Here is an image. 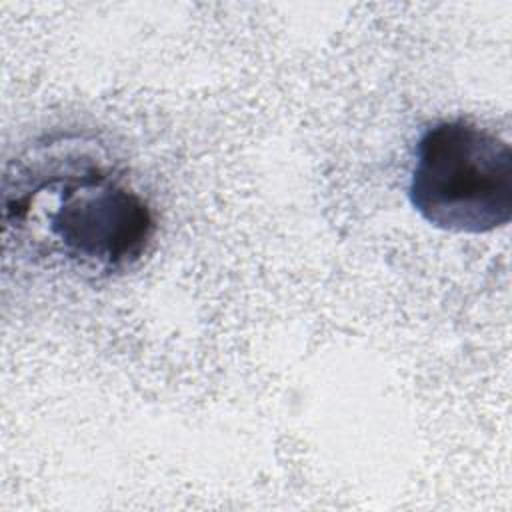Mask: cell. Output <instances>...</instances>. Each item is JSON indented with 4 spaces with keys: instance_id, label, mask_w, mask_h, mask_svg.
I'll return each instance as SVG.
<instances>
[{
    "instance_id": "1",
    "label": "cell",
    "mask_w": 512,
    "mask_h": 512,
    "mask_svg": "<svg viewBox=\"0 0 512 512\" xmlns=\"http://www.w3.org/2000/svg\"><path fill=\"white\" fill-rule=\"evenodd\" d=\"M4 220L48 254L92 276L120 272L144 254L154 220L140 194L86 158L38 166L6 190Z\"/></svg>"
},
{
    "instance_id": "2",
    "label": "cell",
    "mask_w": 512,
    "mask_h": 512,
    "mask_svg": "<svg viewBox=\"0 0 512 512\" xmlns=\"http://www.w3.org/2000/svg\"><path fill=\"white\" fill-rule=\"evenodd\" d=\"M408 196L414 210L446 232L484 234L512 218V152L466 120L430 126L416 148Z\"/></svg>"
}]
</instances>
